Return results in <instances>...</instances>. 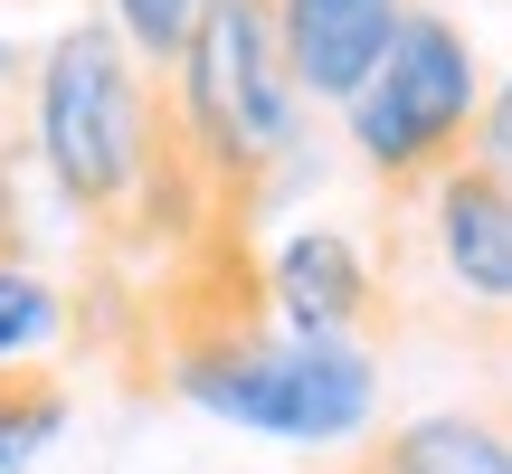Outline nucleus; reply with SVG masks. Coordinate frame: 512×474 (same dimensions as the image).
<instances>
[{"mask_svg":"<svg viewBox=\"0 0 512 474\" xmlns=\"http://www.w3.org/2000/svg\"><path fill=\"white\" fill-rule=\"evenodd\" d=\"M323 465L332 474H512V418L503 408H427V418H399Z\"/></svg>","mask_w":512,"mask_h":474,"instance_id":"obj_8","label":"nucleus"},{"mask_svg":"<svg viewBox=\"0 0 512 474\" xmlns=\"http://www.w3.org/2000/svg\"><path fill=\"white\" fill-rule=\"evenodd\" d=\"M67 408H76V389L57 380L48 361H10L0 370V474L38 465V446H57Z\"/></svg>","mask_w":512,"mask_h":474,"instance_id":"obj_9","label":"nucleus"},{"mask_svg":"<svg viewBox=\"0 0 512 474\" xmlns=\"http://www.w3.org/2000/svg\"><path fill=\"white\" fill-rule=\"evenodd\" d=\"M484 95H494V86H484V67H475L465 19L437 10V0H418V10H408V29L389 38L380 76L342 105V133H351V152H361V171L380 181L389 209L427 200L446 171L475 162Z\"/></svg>","mask_w":512,"mask_h":474,"instance_id":"obj_3","label":"nucleus"},{"mask_svg":"<svg viewBox=\"0 0 512 474\" xmlns=\"http://www.w3.org/2000/svg\"><path fill=\"white\" fill-rule=\"evenodd\" d=\"M266 304H275V323L304 332V342H361V351L399 323L380 266H370L361 237H342V228L275 237V247H266Z\"/></svg>","mask_w":512,"mask_h":474,"instance_id":"obj_5","label":"nucleus"},{"mask_svg":"<svg viewBox=\"0 0 512 474\" xmlns=\"http://www.w3.org/2000/svg\"><path fill=\"white\" fill-rule=\"evenodd\" d=\"M418 0H275L285 19V57H294V86L313 105H351V95L380 76L389 38L408 29Z\"/></svg>","mask_w":512,"mask_h":474,"instance_id":"obj_7","label":"nucleus"},{"mask_svg":"<svg viewBox=\"0 0 512 474\" xmlns=\"http://www.w3.org/2000/svg\"><path fill=\"white\" fill-rule=\"evenodd\" d=\"M67 323V304H57V285H38L29 266H0V370L29 361L48 332Z\"/></svg>","mask_w":512,"mask_h":474,"instance_id":"obj_11","label":"nucleus"},{"mask_svg":"<svg viewBox=\"0 0 512 474\" xmlns=\"http://www.w3.org/2000/svg\"><path fill=\"white\" fill-rule=\"evenodd\" d=\"M19 67H29V57H19L10 38H0V95H19Z\"/></svg>","mask_w":512,"mask_h":474,"instance_id":"obj_13","label":"nucleus"},{"mask_svg":"<svg viewBox=\"0 0 512 474\" xmlns=\"http://www.w3.org/2000/svg\"><path fill=\"white\" fill-rule=\"evenodd\" d=\"M475 162L494 171V181H512V76L494 95H484V124H475Z\"/></svg>","mask_w":512,"mask_h":474,"instance_id":"obj_12","label":"nucleus"},{"mask_svg":"<svg viewBox=\"0 0 512 474\" xmlns=\"http://www.w3.org/2000/svg\"><path fill=\"white\" fill-rule=\"evenodd\" d=\"M171 95H181V124L200 143L209 181L256 209V190L294 162V124H304V86H294L275 0H209L190 29V57L171 67Z\"/></svg>","mask_w":512,"mask_h":474,"instance_id":"obj_4","label":"nucleus"},{"mask_svg":"<svg viewBox=\"0 0 512 474\" xmlns=\"http://www.w3.org/2000/svg\"><path fill=\"white\" fill-rule=\"evenodd\" d=\"M29 143L48 162L57 200L86 219V237L105 256H133V266H162L228 209V190L209 181L200 143L181 124L171 76H152L114 19H76L38 48Z\"/></svg>","mask_w":512,"mask_h":474,"instance_id":"obj_1","label":"nucleus"},{"mask_svg":"<svg viewBox=\"0 0 512 474\" xmlns=\"http://www.w3.org/2000/svg\"><path fill=\"white\" fill-rule=\"evenodd\" d=\"M162 389H181L190 408H209V418H228V427L313 446V456H351L361 437H380V351L304 342V332H285V323L171 351Z\"/></svg>","mask_w":512,"mask_h":474,"instance_id":"obj_2","label":"nucleus"},{"mask_svg":"<svg viewBox=\"0 0 512 474\" xmlns=\"http://www.w3.org/2000/svg\"><path fill=\"white\" fill-rule=\"evenodd\" d=\"M200 10H209V0H114V29H124V38H133V57L162 76V67H181V57H190V29H200Z\"/></svg>","mask_w":512,"mask_h":474,"instance_id":"obj_10","label":"nucleus"},{"mask_svg":"<svg viewBox=\"0 0 512 474\" xmlns=\"http://www.w3.org/2000/svg\"><path fill=\"white\" fill-rule=\"evenodd\" d=\"M427 247H437V275L484 313H512V181H494L484 162L446 171L427 190Z\"/></svg>","mask_w":512,"mask_h":474,"instance_id":"obj_6","label":"nucleus"},{"mask_svg":"<svg viewBox=\"0 0 512 474\" xmlns=\"http://www.w3.org/2000/svg\"><path fill=\"white\" fill-rule=\"evenodd\" d=\"M313 474H332V465H313Z\"/></svg>","mask_w":512,"mask_h":474,"instance_id":"obj_14","label":"nucleus"}]
</instances>
